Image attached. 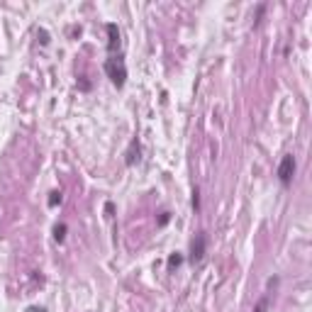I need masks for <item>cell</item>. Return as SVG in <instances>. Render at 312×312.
I'll list each match as a JSON object with an SVG mask.
<instances>
[{
	"label": "cell",
	"instance_id": "4fadbf2b",
	"mask_svg": "<svg viewBox=\"0 0 312 312\" xmlns=\"http://www.w3.org/2000/svg\"><path fill=\"white\" fill-rule=\"evenodd\" d=\"M39 37H42V44H49V34L47 32H39Z\"/></svg>",
	"mask_w": 312,
	"mask_h": 312
},
{
	"label": "cell",
	"instance_id": "3957f363",
	"mask_svg": "<svg viewBox=\"0 0 312 312\" xmlns=\"http://www.w3.org/2000/svg\"><path fill=\"white\" fill-rule=\"evenodd\" d=\"M205 247H207V237L200 232V234H195L193 247H190V263H200V261H202V256H205Z\"/></svg>",
	"mask_w": 312,
	"mask_h": 312
},
{
	"label": "cell",
	"instance_id": "6da1fadb",
	"mask_svg": "<svg viewBox=\"0 0 312 312\" xmlns=\"http://www.w3.org/2000/svg\"><path fill=\"white\" fill-rule=\"evenodd\" d=\"M105 73H108V78L113 81L115 88H125L127 83V66H125V59L120 57H110L105 61Z\"/></svg>",
	"mask_w": 312,
	"mask_h": 312
},
{
	"label": "cell",
	"instance_id": "5bb4252c",
	"mask_svg": "<svg viewBox=\"0 0 312 312\" xmlns=\"http://www.w3.org/2000/svg\"><path fill=\"white\" fill-rule=\"evenodd\" d=\"M113 210H115L113 202H108V205H105V212H108V217H113Z\"/></svg>",
	"mask_w": 312,
	"mask_h": 312
},
{
	"label": "cell",
	"instance_id": "9c48e42d",
	"mask_svg": "<svg viewBox=\"0 0 312 312\" xmlns=\"http://www.w3.org/2000/svg\"><path fill=\"white\" fill-rule=\"evenodd\" d=\"M169 220H171V212H161V217H159V227L169 225Z\"/></svg>",
	"mask_w": 312,
	"mask_h": 312
},
{
	"label": "cell",
	"instance_id": "30bf717a",
	"mask_svg": "<svg viewBox=\"0 0 312 312\" xmlns=\"http://www.w3.org/2000/svg\"><path fill=\"white\" fill-rule=\"evenodd\" d=\"M193 207H195V210H200V190H198V188L193 190Z\"/></svg>",
	"mask_w": 312,
	"mask_h": 312
},
{
	"label": "cell",
	"instance_id": "52a82bcc",
	"mask_svg": "<svg viewBox=\"0 0 312 312\" xmlns=\"http://www.w3.org/2000/svg\"><path fill=\"white\" fill-rule=\"evenodd\" d=\"M54 239H57L59 244H63V239H66V225L63 222H59L57 227H54Z\"/></svg>",
	"mask_w": 312,
	"mask_h": 312
},
{
	"label": "cell",
	"instance_id": "7a4b0ae2",
	"mask_svg": "<svg viewBox=\"0 0 312 312\" xmlns=\"http://www.w3.org/2000/svg\"><path fill=\"white\" fill-rule=\"evenodd\" d=\"M293 176H295V156L293 154H285L281 159V166H278V181L283 186H290L293 183Z\"/></svg>",
	"mask_w": 312,
	"mask_h": 312
},
{
	"label": "cell",
	"instance_id": "8fae6325",
	"mask_svg": "<svg viewBox=\"0 0 312 312\" xmlns=\"http://www.w3.org/2000/svg\"><path fill=\"white\" fill-rule=\"evenodd\" d=\"M266 305H268V300L263 298V300H261V303H258V305L254 308V312H263V310H266Z\"/></svg>",
	"mask_w": 312,
	"mask_h": 312
},
{
	"label": "cell",
	"instance_id": "ba28073f",
	"mask_svg": "<svg viewBox=\"0 0 312 312\" xmlns=\"http://www.w3.org/2000/svg\"><path fill=\"white\" fill-rule=\"evenodd\" d=\"M61 190H52L49 193V207H57V205H61Z\"/></svg>",
	"mask_w": 312,
	"mask_h": 312
},
{
	"label": "cell",
	"instance_id": "7c38bea8",
	"mask_svg": "<svg viewBox=\"0 0 312 312\" xmlns=\"http://www.w3.org/2000/svg\"><path fill=\"white\" fill-rule=\"evenodd\" d=\"M263 10H266L263 5H258V7H256V25H258V20H261V15H263Z\"/></svg>",
	"mask_w": 312,
	"mask_h": 312
},
{
	"label": "cell",
	"instance_id": "277c9868",
	"mask_svg": "<svg viewBox=\"0 0 312 312\" xmlns=\"http://www.w3.org/2000/svg\"><path fill=\"white\" fill-rule=\"evenodd\" d=\"M105 29H108V52H110V57H115V52L120 49V29L115 22H110Z\"/></svg>",
	"mask_w": 312,
	"mask_h": 312
},
{
	"label": "cell",
	"instance_id": "8992f818",
	"mask_svg": "<svg viewBox=\"0 0 312 312\" xmlns=\"http://www.w3.org/2000/svg\"><path fill=\"white\" fill-rule=\"evenodd\" d=\"M181 263H183V256H181V254H171V256H169V261H166L169 271H176V268H178Z\"/></svg>",
	"mask_w": 312,
	"mask_h": 312
},
{
	"label": "cell",
	"instance_id": "5b68a950",
	"mask_svg": "<svg viewBox=\"0 0 312 312\" xmlns=\"http://www.w3.org/2000/svg\"><path fill=\"white\" fill-rule=\"evenodd\" d=\"M125 164H127V166L139 164V139H132L129 149H127V154H125Z\"/></svg>",
	"mask_w": 312,
	"mask_h": 312
}]
</instances>
